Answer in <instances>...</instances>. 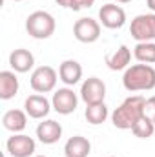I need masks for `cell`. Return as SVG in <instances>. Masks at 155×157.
<instances>
[{"label": "cell", "instance_id": "6da1fadb", "mask_svg": "<svg viewBox=\"0 0 155 157\" xmlns=\"http://www.w3.org/2000/svg\"><path fill=\"white\" fill-rule=\"evenodd\" d=\"M144 104L146 99L142 95H131L122 101V104L113 110L112 122L119 130H131L135 122L144 115Z\"/></svg>", "mask_w": 155, "mask_h": 157}, {"label": "cell", "instance_id": "7a4b0ae2", "mask_svg": "<svg viewBox=\"0 0 155 157\" xmlns=\"http://www.w3.org/2000/svg\"><path fill=\"white\" fill-rule=\"evenodd\" d=\"M124 90L135 91H150L155 88V70L152 64H133L122 75Z\"/></svg>", "mask_w": 155, "mask_h": 157}, {"label": "cell", "instance_id": "3957f363", "mask_svg": "<svg viewBox=\"0 0 155 157\" xmlns=\"http://www.w3.org/2000/svg\"><path fill=\"white\" fill-rule=\"evenodd\" d=\"M57 29V22L53 18L51 13L47 11H33L28 18H26V31L29 37L37 40H46L49 39Z\"/></svg>", "mask_w": 155, "mask_h": 157}, {"label": "cell", "instance_id": "277c9868", "mask_svg": "<svg viewBox=\"0 0 155 157\" xmlns=\"http://www.w3.org/2000/svg\"><path fill=\"white\" fill-rule=\"evenodd\" d=\"M130 35L137 42H153L155 40V13L137 15L131 20Z\"/></svg>", "mask_w": 155, "mask_h": 157}, {"label": "cell", "instance_id": "5b68a950", "mask_svg": "<svg viewBox=\"0 0 155 157\" xmlns=\"http://www.w3.org/2000/svg\"><path fill=\"white\" fill-rule=\"evenodd\" d=\"M73 35L82 44H93L100 39V22L91 17H82L73 24Z\"/></svg>", "mask_w": 155, "mask_h": 157}, {"label": "cell", "instance_id": "8992f818", "mask_svg": "<svg viewBox=\"0 0 155 157\" xmlns=\"http://www.w3.org/2000/svg\"><path fill=\"white\" fill-rule=\"evenodd\" d=\"M57 78H59V75L51 66H39L31 73L29 84H31L33 91H37V93H49L55 90Z\"/></svg>", "mask_w": 155, "mask_h": 157}, {"label": "cell", "instance_id": "52a82bcc", "mask_svg": "<svg viewBox=\"0 0 155 157\" xmlns=\"http://www.w3.org/2000/svg\"><path fill=\"white\" fill-rule=\"evenodd\" d=\"M77 104H78V97L77 93L66 86V88H59L55 93H53V99H51V106L57 113L60 115H70L77 110Z\"/></svg>", "mask_w": 155, "mask_h": 157}, {"label": "cell", "instance_id": "ba28073f", "mask_svg": "<svg viewBox=\"0 0 155 157\" xmlns=\"http://www.w3.org/2000/svg\"><path fill=\"white\" fill-rule=\"evenodd\" d=\"M6 148L7 154L13 157H31L37 150V143L26 133H13L6 143Z\"/></svg>", "mask_w": 155, "mask_h": 157}, {"label": "cell", "instance_id": "9c48e42d", "mask_svg": "<svg viewBox=\"0 0 155 157\" xmlns=\"http://www.w3.org/2000/svg\"><path fill=\"white\" fill-rule=\"evenodd\" d=\"M104 97H106V84L99 77H89L82 82V86H80V99L86 104L104 102Z\"/></svg>", "mask_w": 155, "mask_h": 157}, {"label": "cell", "instance_id": "30bf717a", "mask_svg": "<svg viewBox=\"0 0 155 157\" xmlns=\"http://www.w3.org/2000/svg\"><path fill=\"white\" fill-rule=\"evenodd\" d=\"M99 20L108 29H120L126 24V11L117 4H104L99 9Z\"/></svg>", "mask_w": 155, "mask_h": 157}, {"label": "cell", "instance_id": "8fae6325", "mask_svg": "<svg viewBox=\"0 0 155 157\" xmlns=\"http://www.w3.org/2000/svg\"><path fill=\"white\" fill-rule=\"evenodd\" d=\"M37 137L42 144H55L62 137V126L60 122L53 119H46L37 126Z\"/></svg>", "mask_w": 155, "mask_h": 157}, {"label": "cell", "instance_id": "7c38bea8", "mask_svg": "<svg viewBox=\"0 0 155 157\" xmlns=\"http://www.w3.org/2000/svg\"><path fill=\"white\" fill-rule=\"evenodd\" d=\"M24 108H26V113L31 119H44L47 117V113L51 112V101H47L44 95H29L24 102Z\"/></svg>", "mask_w": 155, "mask_h": 157}, {"label": "cell", "instance_id": "4fadbf2b", "mask_svg": "<svg viewBox=\"0 0 155 157\" xmlns=\"http://www.w3.org/2000/svg\"><path fill=\"white\" fill-rule=\"evenodd\" d=\"M9 66L17 73H28L35 66V57H33V53L29 49L18 48V49L11 51V55H9Z\"/></svg>", "mask_w": 155, "mask_h": 157}, {"label": "cell", "instance_id": "5bb4252c", "mask_svg": "<svg viewBox=\"0 0 155 157\" xmlns=\"http://www.w3.org/2000/svg\"><path fill=\"white\" fill-rule=\"evenodd\" d=\"M28 113L22 110H7L2 115V126L11 133H20L28 126Z\"/></svg>", "mask_w": 155, "mask_h": 157}, {"label": "cell", "instance_id": "9a60e30c", "mask_svg": "<svg viewBox=\"0 0 155 157\" xmlns=\"http://www.w3.org/2000/svg\"><path fill=\"white\" fill-rule=\"evenodd\" d=\"M15 73L17 71H9V70L0 71V99L2 101H9L18 93L20 82Z\"/></svg>", "mask_w": 155, "mask_h": 157}, {"label": "cell", "instance_id": "2e32d148", "mask_svg": "<svg viewBox=\"0 0 155 157\" xmlns=\"http://www.w3.org/2000/svg\"><path fill=\"white\" fill-rule=\"evenodd\" d=\"M89 152H91V143L82 135L70 137L64 144V155L66 157H88Z\"/></svg>", "mask_w": 155, "mask_h": 157}, {"label": "cell", "instance_id": "e0dca14e", "mask_svg": "<svg viewBox=\"0 0 155 157\" xmlns=\"http://www.w3.org/2000/svg\"><path fill=\"white\" fill-rule=\"evenodd\" d=\"M59 78L66 84V86H75L78 80L82 78V66L77 60H64L59 66Z\"/></svg>", "mask_w": 155, "mask_h": 157}, {"label": "cell", "instance_id": "ac0fdd59", "mask_svg": "<svg viewBox=\"0 0 155 157\" xmlns=\"http://www.w3.org/2000/svg\"><path fill=\"white\" fill-rule=\"evenodd\" d=\"M130 60H131V51L128 46H120L115 53L106 55V64L110 70L120 71V70H128L130 68Z\"/></svg>", "mask_w": 155, "mask_h": 157}, {"label": "cell", "instance_id": "d6986e66", "mask_svg": "<svg viewBox=\"0 0 155 157\" xmlns=\"http://www.w3.org/2000/svg\"><path fill=\"white\" fill-rule=\"evenodd\" d=\"M86 121L93 126H99L102 124L106 119H108V106L104 102H97V104H86Z\"/></svg>", "mask_w": 155, "mask_h": 157}, {"label": "cell", "instance_id": "ffe728a7", "mask_svg": "<svg viewBox=\"0 0 155 157\" xmlns=\"http://www.w3.org/2000/svg\"><path fill=\"white\" fill-rule=\"evenodd\" d=\"M133 55L142 64H155V42H137Z\"/></svg>", "mask_w": 155, "mask_h": 157}, {"label": "cell", "instance_id": "44dd1931", "mask_svg": "<svg viewBox=\"0 0 155 157\" xmlns=\"http://www.w3.org/2000/svg\"><path fill=\"white\" fill-rule=\"evenodd\" d=\"M131 132H133V135L139 137V139H150L155 132V124L146 117V115H142V117L135 122V126L131 128Z\"/></svg>", "mask_w": 155, "mask_h": 157}, {"label": "cell", "instance_id": "7402d4cb", "mask_svg": "<svg viewBox=\"0 0 155 157\" xmlns=\"http://www.w3.org/2000/svg\"><path fill=\"white\" fill-rule=\"evenodd\" d=\"M59 6L66 7V9H73V11H80L86 7H91L95 4V0H55Z\"/></svg>", "mask_w": 155, "mask_h": 157}, {"label": "cell", "instance_id": "603a6c76", "mask_svg": "<svg viewBox=\"0 0 155 157\" xmlns=\"http://www.w3.org/2000/svg\"><path fill=\"white\" fill-rule=\"evenodd\" d=\"M144 115L155 124V95L153 97H150V99H146V104H144Z\"/></svg>", "mask_w": 155, "mask_h": 157}, {"label": "cell", "instance_id": "cb8c5ba5", "mask_svg": "<svg viewBox=\"0 0 155 157\" xmlns=\"http://www.w3.org/2000/svg\"><path fill=\"white\" fill-rule=\"evenodd\" d=\"M146 6L150 7L152 13H155V0H146Z\"/></svg>", "mask_w": 155, "mask_h": 157}, {"label": "cell", "instance_id": "d4e9b609", "mask_svg": "<svg viewBox=\"0 0 155 157\" xmlns=\"http://www.w3.org/2000/svg\"><path fill=\"white\" fill-rule=\"evenodd\" d=\"M115 2H119V4H128V2H131V0H115Z\"/></svg>", "mask_w": 155, "mask_h": 157}, {"label": "cell", "instance_id": "484cf974", "mask_svg": "<svg viewBox=\"0 0 155 157\" xmlns=\"http://www.w3.org/2000/svg\"><path fill=\"white\" fill-rule=\"evenodd\" d=\"M13 2H22V0H13Z\"/></svg>", "mask_w": 155, "mask_h": 157}, {"label": "cell", "instance_id": "4316f807", "mask_svg": "<svg viewBox=\"0 0 155 157\" xmlns=\"http://www.w3.org/2000/svg\"><path fill=\"white\" fill-rule=\"evenodd\" d=\"M35 157H46V155H35Z\"/></svg>", "mask_w": 155, "mask_h": 157}, {"label": "cell", "instance_id": "83f0119b", "mask_svg": "<svg viewBox=\"0 0 155 157\" xmlns=\"http://www.w3.org/2000/svg\"><path fill=\"white\" fill-rule=\"evenodd\" d=\"M110 157H113V155H110Z\"/></svg>", "mask_w": 155, "mask_h": 157}]
</instances>
